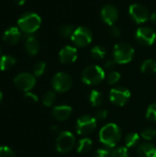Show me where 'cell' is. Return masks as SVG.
I'll list each match as a JSON object with an SVG mask.
<instances>
[{
  "mask_svg": "<svg viewBox=\"0 0 156 157\" xmlns=\"http://www.w3.org/2000/svg\"><path fill=\"white\" fill-rule=\"evenodd\" d=\"M121 139V130L115 123H108L99 131V141L108 148L115 147Z\"/></svg>",
  "mask_w": 156,
  "mask_h": 157,
  "instance_id": "obj_1",
  "label": "cell"
},
{
  "mask_svg": "<svg viewBox=\"0 0 156 157\" xmlns=\"http://www.w3.org/2000/svg\"><path fill=\"white\" fill-rule=\"evenodd\" d=\"M41 24L40 17L33 12H27L23 14L17 20L18 29L24 34H33L36 32Z\"/></svg>",
  "mask_w": 156,
  "mask_h": 157,
  "instance_id": "obj_2",
  "label": "cell"
},
{
  "mask_svg": "<svg viewBox=\"0 0 156 157\" xmlns=\"http://www.w3.org/2000/svg\"><path fill=\"white\" fill-rule=\"evenodd\" d=\"M105 78L104 70L98 65H89L82 73V81L88 85L94 86L100 84Z\"/></svg>",
  "mask_w": 156,
  "mask_h": 157,
  "instance_id": "obj_3",
  "label": "cell"
},
{
  "mask_svg": "<svg viewBox=\"0 0 156 157\" xmlns=\"http://www.w3.org/2000/svg\"><path fill=\"white\" fill-rule=\"evenodd\" d=\"M133 54H134V49L129 43L121 42L115 45L114 47L113 60L117 63H120V64L128 63L132 60Z\"/></svg>",
  "mask_w": 156,
  "mask_h": 157,
  "instance_id": "obj_4",
  "label": "cell"
},
{
  "mask_svg": "<svg viewBox=\"0 0 156 157\" xmlns=\"http://www.w3.org/2000/svg\"><path fill=\"white\" fill-rule=\"evenodd\" d=\"M75 144L74 135L71 132H62L56 139V150L61 154L70 152Z\"/></svg>",
  "mask_w": 156,
  "mask_h": 157,
  "instance_id": "obj_5",
  "label": "cell"
},
{
  "mask_svg": "<svg viewBox=\"0 0 156 157\" xmlns=\"http://www.w3.org/2000/svg\"><path fill=\"white\" fill-rule=\"evenodd\" d=\"M73 85V79L71 75L64 72L57 73L51 81V86L53 89L59 93L67 92Z\"/></svg>",
  "mask_w": 156,
  "mask_h": 157,
  "instance_id": "obj_6",
  "label": "cell"
},
{
  "mask_svg": "<svg viewBox=\"0 0 156 157\" xmlns=\"http://www.w3.org/2000/svg\"><path fill=\"white\" fill-rule=\"evenodd\" d=\"M71 39L77 47H86L89 43H91L93 34L88 28L78 27L77 29H75Z\"/></svg>",
  "mask_w": 156,
  "mask_h": 157,
  "instance_id": "obj_7",
  "label": "cell"
},
{
  "mask_svg": "<svg viewBox=\"0 0 156 157\" xmlns=\"http://www.w3.org/2000/svg\"><path fill=\"white\" fill-rule=\"evenodd\" d=\"M97 127V120L95 117L84 115L76 121V132L80 135H88L95 131Z\"/></svg>",
  "mask_w": 156,
  "mask_h": 157,
  "instance_id": "obj_8",
  "label": "cell"
},
{
  "mask_svg": "<svg viewBox=\"0 0 156 157\" xmlns=\"http://www.w3.org/2000/svg\"><path fill=\"white\" fill-rule=\"evenodd\" d=\"M14 85L21 91L29 92L36 85V78L33 75L29 73H21L14 79Z\"/></svg>",
  "mask_w": 156,
  "mask_h": 157,
  "instance_id": "obj_9",
  "label": "cell"
},
{
  "mask_svg": "<svg viewBox=\"0 0 156 157\" xmlns=\"http://www.w3.org/2000/svg\"><path fill=\"white\" fill-rule=\"evenodd\" d=\"M131 98V92L129 89L119 86L112 88L109 92V100L116 106H124Z\"/></svg>",
  "mask_w": 156,
  "mask_h": 157,
  "instance_id": "obj_10",
  "label": "cell"
},
{
  "mask_svg": "<svg viewBox=\"0 0 156 157\" xmlns=\"http://www.w3.org/2000/svg\"><path fill=\"white\" fill-rule=\"evenodd\" d=\"M136 40L142 45L144 46L153 45L156 40L155 31L148 27L139 28L136 31Z\"/></svg>",
  "mask_w": 156,
  "mask_h": 157,
  "instance_id": "obj_11",
  "label": "cell"
},
{
  "mask_svg": "<svg viewBox=\"0 0 156 157\" xmlns=\"http://www.w3.org/2000/svg\"><path fill=\"white\" fill-rule=\"evenodd\" d=\"M129 13L131 18L138 24L145 22L149 18L148 9L141 4H133L129 7Z\"/></svg>",
  "mask_w": 156,
  "mask_h": 157,
  "instance_id": "obj_12",
  "label": "cell"
},
{
  "mask_svg": "<svg viewBox=\"0 0 156 157\" xmlns=\"http://www.w3.org/2000/svg\"><path fill=\"white\" fill-rule=\"evenodd\" d=\"M101 17L105 23L113 26L119 17V10L113 5H106L101 10Z\"/></svg>",
  "mask_w": 156,
  "mask_h": 157,
  "instance_id": "obj_13",
  "label": "cell"
},
{
  "mask_svg": "<svg viewBox=\"0 0 156 157\" xmlns=\"http://www.w3.org/2000/svg\"><path fill=\"white\" fill-rule=\"evenodd\" d=\"M77 50L74 47L72 46H65L63 47L59 53V58L62 63L64 64H69V63H73L76 61L77 59Z\"/></svg>",
  "mask_w": 156,
  "mask_h": 157,
  "instance_id": "obj_14",
  "label": "cell"
},
{
  "mask_svg": "<svg viewBox=\"0 0 156 157\" xmlns=\"http://www.w3.org/2000/svg\"><path fill=\"white\" fill-rule=\"evenodd\" d=\"M73 109L68 105H60L56 106L52 109L51 114L52 117L59 121H66L72 114Z\"/></svg>",
  "mask_w": 156,
  "mask_h": 157,
  "instance_id": "obj_15",
  "label": "cell"
},
{
  "mask_svg": "<svg viewBox=\"0 0 156 157\" xmlns=\"http://www.w3.org/2000/svg\"><path fill=\"white\" fill-rule=\"evenodd\" d=\"M21 38V31L17 27H11L7 29L3 34V40L9 44L15 45L17 44Z\"/></svg>",
  "mask_w": 156,
  "mask_h": 157,
  "instance_id": "obj_16",
  "label": "cell"
},
{
  "mask_svg": "<svg viewBox=\"0 0 156 157\" xmlns=\"http://www.w3.org/2000/svg\"><path fill=\"white\" fill-rule=\"evenodd\" d=\"M25 50L30 56H34L39 52L40 43L32 34H25Z\"/></svg>",
  "mask_w": 156,
  "mask_h": 157,
  "instance_id": "obj_17",
  "label": "cell"
},
{
  "mask_svg": "<svg viewBox=\"0 0 156 157\" xmlns=\"http://www.w3.org/2000/svg\"><path fill=\"white\" fill-rule=\"evenodd\" d=\"M138 155L140 157H156V147L150 143H143L138 146Z\"/></svg>",
  "mask_w": 156,
  "mask_h": 157,
  "instance_id": "obj_18",
  "label": "cell"
},
{
  "mask_svg": "<svg viewBox=\"0 0 156 157\" xmlns=\"http://www.w3.org/2000/svg\"><path fill=\"white\" fill-rule=\"evenodd\" d=\"M16 64V59L10 55H3L0 57V70L7 71Z\"/></svg>",
  "mask_w": 156,
  "mask_h": 157,
  "instance_id": "obj_19",
  "label": "cell"
},
{
  "mask_svg": "<svg viewBox=\"0 0 156 157\" xmlns=\"http://www.w3.org/2000/svg\"><path fill=\"white\" fill-rule=\"evenodd\" d=\"M141 70L143 74L145 75H154L156 73V61L153 59H148L145 60L142 66Z\"/></svg>",
  "mask_w": 156,
  "mask_h": 157,
  "instance_id": "obj_20",
  "label": "cell"
},
{
  "mask_svg": "<svg viewBox=\"0 0 156 157\" xmlns=\"http://www.w3.org/2000/svg\"><path fill=\"white\" fill-rule=\"evenodd\" d=\"M93 146L92 140L89 138H83L79 141L77 145V152L79 154H86L88 153Z\"/></svg>",
  "mask_w": 156,
  "mask_h": 157,
  "instance_id": "obj_21",
  "label": "cell"
},
{
  "mask_svg": "<svg viewBox=\"0 0 156 157\" xmlns=\"http://www.w3.org/2000/svg\"><path fill=\"white\" fill-rule=\"evenodd\" d=\"M89 101L93 107H98L103 103V95L97 90H92L89 94Z\"/></svg>",
  "mask_w": 156,
  "mask_h": 157,
  "instance_id": "obj_22",
  "label": "cell"
},
{
  "mask_svg": "<svg viewBox=\"0 0 156 157\" xmlns=\"http://www.w3.org/2000/svg\"><path fill=\"white\" fill-rule=\"evenodd\" d=\"M140 135L137 132H130L125 138V144L129 148H132L136 146L139 143Z\"/></svg>",
  "mask_w": 156,
  "mask_h": 157,
  "instance_id": "obj_23",
  "label": "cell"
},
{
  "mask_svg": "<svg viewBox=\"0 0 156 157\" xmlns=\"http://www.w3.org/2000/svg\"><path fill=\"white\" fill-rule=\"evenodd\" d=\"M106 53H107L106 49L100 45H97L91 50V55L94 59L102 60L106 56Z\"/></svg>",
  "mask_w": 156,
  "mask_h": 157,
  "instance_id": "obj_24",
  "label": "cell"
},
{
  "mask_svg": "<svg viewBox=\"0 0 156 157\" xmlns=\"http://www.w3.org/2000/svg\"><path fill=\"white\" fill-rule=\"evenodd\" d=\"M75 30V28L73 26V25H70V24H65V25H63L60 27L59 29V32L60 34L64 37V38H72L74 32Z\"/></svg>",
  "mask_w": 156,
  "mask_h": 157,
  "instance_id": "obj_25",
  "label": "cell"
},
{
  "mask_svg": "<svg viewBox=\"0 0 156 157\" xmlns=\"http://www.w3.org/2000/svg\"><path fill=\"white\" fill-rule=\"evenodd\" d=\"M55 99H56L55 93L52 91H48L47 93L44 94V96L42 98V103L46 107H51L55 102Z\"/></svg>",
  "mask_w": 156,
  "mask_h": 157,
  "instance_id": "obj_26",
  "label": "cell"
},
{
  "mask_svg": "<svg viewBox=\"0 0 156 157\" xmlns=\"http://www.w3.org/2000/svg\"><path fill=\"white\" fill-rule=\"evenodd\" d=\"M142 137L145 141H152L156 137V130L154 128H146L142 132Z\"/></svg>",
  "mask_w": 156,
  "mask_h": 157,
  "instance_id": "obj_27",
  "label": "cell"
},
{
  "mask_svg": "<svg viewBox=\"0 0 156 157\" xmlns=\"http://www.w3.org/2000/svg\"><path fill=\"white\" fill-rule=\"evenodd\" d=\"M146 119L151 121H156V102L151 104L146 111Z\"/></svg>",
  "mask_w": 156,
  "mask_h": 157,
  "instance_id": "obj_28",
  "label": "cell"
},
{
  "mask_svg": "<svg viewBox=\"0 0 156 157\" xmlns=\"http://www.w3.org/2000/svg\"><path fill=\"white\" fill-rule=\"evenodd\" d=\"M111 157H129V151L124 146H120L113 150L111 153Z\"/></svg>",
  "mask_w": 156,
  "mask_h": 157,
  "instance_id": "obj_29",
  "label": "cell"
},
{
  "mask_svg": "<svg viewBox=\"0 0 156 157\" xmlns=\"http://www.w3.org/2000/svg\"><path fill=\"white\" fill-rule=\"evenodd\" d=\"M45 69H46V63L44 62H39L34 66V69H33L34 75L36 76H41L44 74Z\"/></svg>",
  "mask_w": 156,
  "mask_h": 157,
  "instance_id": "obj_30",
  "label": "cell"
},
{
  "mask_svg": "<svg viewBox=\"0 0 156 157\" xmlns=\"http://www.w3.org/2000/svg\"><path fill=\"white\" fill-rule=\"evenodd\" d=\"M120 80V74L119 72L113 71L111 73L108 74V83L109 85H115L116 83H118Z\"/></svg>",
  "mask_w": 156,
  "mask_h": 157,
  "instance_id": "obj_31",
  "label": "cell"
},
{
  "mask_svg": "<svg viewBox=\"0 0 156 157\" xmlns=\"http://www.w3.org/2000/svg\"><path fill=\"white\" fill-rule=\"evenodd\" d=\"M0 157H16L14 151L7 146H0Z\"/></svg>",
  "mask_w": 156,
  "mask_h": 157,
  "instance_id": "obj_32",
  "label": "cell"
},
{
  "mask_svg": "<svg viewBox=\"0 0 156 157\" xmlns=\"http://www.w3.org/2000/svg\"><path fill=\"white\" fill-rule=\"evenodd\" d=\"M93 157H111V152L108 149L100 148L94 153Z\"/></svg>",
  "mask_w": 156,
  "mask_h": 157,
  "instance_id": "obj_33",
  "label": "cell"
},
{
  "mask_svg": "<svg viewBox=\"0 0 156 157\" xmlns=\"http://www.w3.org/2000/svg\"><path fill=\"white\" fill-rule=\"evenodd\" d=\"M24 99L28 103H30V104H34V103L38 102V97L31 92H26L24 95Z\"/></svg>",
  "mask_w": 156,
  "mask_h": 157,
  "instance_id": "obj_34",
  "label": "cell"
},
{
  "mask_svg": "<svg viewBox=\"0 0 156 157\" xmlns=\"http://www.w3.org/2000/svg\"><path fill=\"white\" fill-rule=\"evenodd\" d=\"M108 117V110L107 109H100L96 112L95 119L97 121H104Z\"/></svg>",
  "mask_w": 156,
  "mask_h": 157,
  "instance_id": "obj_35",
  "label": "cell"
},
{
  "mask_svg": "<svg viewBox=\"0 0 156 157\" xmlns=\"http://www.w3.org/2000/svg\"><path fill=\"white\" fill-rule=\"evenodd\" d=\"M109 32H110L111 36L114 37V38H118V37H120V34H121V31H120V28H118V27H116V26H111L110 31H109Z\"/></svg>",
  "mask_w": 156,
  "mask_h": 157,
  "instance_id": "obj_36",
  "label": "cell"
},
{
  "mask_svg": "<svg viewBox=\"0 0 156 157\" xmlns=\"http://www.w3.org/2000/svg\"><path fill=\"white\" fill-rule=\"evenodd\" d=\"M115 63H116V62H115L114 60H112V61H111V60H108V61L106 62L105 67H106L107 69H112V68L114 67Z\"/></svg>",
  "mask_w": 156,
  "mask_h": 157,
  "instance_id": "obj_37",
  "label": "cell"
},
{
  "mask_svg": "<svg viewBox=\"0 0 156 157\" xmlns=\"http://www.w3.org/2000/svg\"><path fill=\"white\" fill-rule=\"evenodd\" d=\"M150 18H151L152 22H154V24H156V12H154V13H153V14L151 15Z\"/></svg>",
  "mask_w": 156,
  "mask_h": 157,
  "instance_id": "obj_38",
  "label": "cell"
},
{
  "mask_svg": "<svg viewBox=\"0 0 156 157\" xmlns=\"http://www.w3.org/2000/svg\"><path fill=\"white\" fill-rule=\"evenodd\" d=\"M17 5H19V6H22V5H24L25 4V2H26V0H13Z\"/></svg>",
  "mask_w": 156,
  "mask_h": 157,
  "instance_id": "obj_39",
  "label": "cell"
},
{
  "mask_svg": "<svg viewBox=\"0 0 156 157\" xmlns=\"http://www.w3.org/2000/svg\"><path fill=\"white\" fill-rule=\"evenodd\" d=\"M2 99H3V95H2V92L0 91V103L2 102Z\"/></svg>",
  "mask_w": 156,
  "mask_h": 157,
  "instance_id": "obj_40",
  "label": "cell"
}]
</instances>
